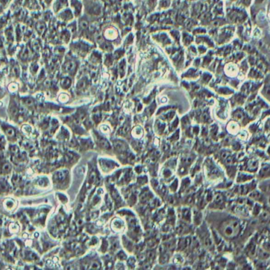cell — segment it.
Segmentation results:
<instances>
[{
    "instance_id": "1",
    "label": "cell",
    "mask_w": 270,
    "mask_h": 270,
    "mask_svg": "<svg viewBox=\"0 0 270 270\" xmlns=\"http://www.w3.org/2000/svg\"><path fill=\"white\" fill-rule=\"evenodd\" d=\"M241 221L235 218H229L220 225V231L227 238H236L241 232Z\"/></svg>"
},
{
    "instance_id": "2",
    "label": "cell",
    "mask_w": 270,
    "mask_h": 270,
    "mask_svg": "<svg viewBox=\"0 0 270 270\" xmlns=\"http://www.w3.org/2000/svg\"><path fill=\"white\" fill-rule=\"evenodd\" d=\"M258 167V161H256L254 159L250 160V162L247 164V169L249 170H252V171H255L256 170Z\"/></svg>"
},
{
    "instance_id": "3",
    "label": "cell",
    "mask_w": 270,
    "mask_h": 270,
    "mask_svg": "<svg viewBox=\"0 0 270 270\" xmlns=\"http://www.w3.org/2000/svg\"><path fill=\"white\" fill-rule=\"evenodd\" d=\"M16 205V203L14 200L11 199H7L4 201V206L6 207L7 209H13Z\"/></svg>"
},
{
    "instance_id": "4",
    "label": "cell",
    "mask_w": 270,
    "mask_h": 270,
    "mask_svg": "<svg viewBox=\"0 0 270 270\" xmlns=\"http://www.w3.org/2000/svg\"><path fill=\"white\" fill-rule=\"evenodd\" d=\"M74 68H75V64L71 61H68L64 65V69H65V71H67V72L71 71L72 70H74Z\"/></svg>"
},
{
    "instance_id": "5",
    "label": "cell",
    "mask_w": 270,
    "mask_h": 270,
    "mask_svg": "<svg viewBox=\"0 0 270 270\" xmlns=\"http://www.w3.org/2000/svg\"><path fill=\"white\" fill-rule=\"evenodd\" d=\"M44 27H45L44 24L42 23V22H38V23L37 24V28H36V29H37V31L41 34V33H43Z\"/></svg>"
},
{
    "instance_id": "6",
    "label": "cell",
    "mask_w": 270,
    "mask_h": 270,
    "mask_svg": "<svg viewBox=\"0 0 270 270\" xmlns=\"http://www.w3.org/2000/svg\"><path fill=\"white\" fill-rule=\"evenodd\" d=\"M261 189H262L264 192H266L267 194L270 195V183H266L264 186L261 185Z\"/></svg>"
},
{
    "instance_id": "7",
    "label": "cell",
    "mask_w": 270,
    "mask_h": 270,
    "mask_svg": "<svg viewBox=\"0 0 270 270\" xmlns=\"http://www.w3.org/2000/svg\"><path fill=\"white\" fill-rule=\"evenodd\" d=\"M115 147L118 151H124L125 150V145L121 143H115Z\"/></svg>"
},
{
    "instance_id": "8",
    "label": "cell",
    "mask_w": 270,
    "mask_h": 270,
    "mask_svg": "<svg viewBox=\"0 0 270 270\" xmlns=\"http://www.w3.org/2000/svg\"><path fill=\"white\" fill-rule=\"evenodd\" d=\"M215 204H222L223 202H224V198H223V196L220 194H218L216 197H215Z\"/></svg>"
},
{
    "instance_id": "9",
    "label": "cell",
    "mask_w": 270,
    "mask_h": 270,
    "mask_svg": "<svg viewBox=\"0 0 270 270\" xmlns=\"http://www.w3.org/2000/svg\"><path fill=\"white\" fill-rule=\"evenodd\" d=\"M38 71V66L36 64H32L30 65V72L32 73L33 75H34Z\"/></svg>"
},
{
    "instance_id": "10",
    "label": "cell",
    "mask_w": 270,
    "mask_h": 270,
    "mask_svg": "<svg viewBox=\"0 0 270 270\" xmlns=\"http://www.w3.org/2000/svg\"><path fill=\"white\" fill-rule=\"evenodd\" d=\"M100 143L102 144V146L105 149H109V148H110V145H109V143L104 139H100Z\"/></svg>"
},
{
    "instance_id": "11",
    "label": "cell",
    "mask_w": 270,
    "mask_h": 270,
    "mask_svg": "<svg viewBox=\"0 0 270 270\" xmlns=\"http://www.w3.org/2000/svg\"><path fill=\"white\" fill-rule=\"evenodd\" d=\"M9 90L12 91V92H15L16 90H17V85L15 82H13V83H10V86H9Z\"/></svg>"
},
{
    "instance_id": "12",
    "label": "cell",
    "mask_w": 270,
    "mask_h": 270,
    "mask_svg": "<svg viewBox=\"0 0 270 270\" xmlns=\"http://www.w3.org/2000/svg\"><path fill=\"white\" fill-rule=\"evenodd\" d=\"M56 177L58 178L59 180H63L65 178V174H64V172H58L57 174H56Z\"/></svg>"
},
{
    "instance_id": "13",
    "label": "cell",
    "mask_w": 270,
    "mask_h": 270,
    "mask_svg": "<svg viewBox=\"0 0 270 270\" xmlns=\"http://www.w3.org/2000/svg\"><path fill=\"white\" fill-rule=\"evenodd\" d=\"M10 230L11 232H17V231H18V226H17V225H16V224H13L10 225Z\"/></svg>"
},
{
    "instance_id": "14",
    "label": "cell",
    "mask_w": 270,
    "mask_h": 270,
    "mask_svg": "<svg viewBox=\"0 0 270 270\" xmlns=\"http://www.w3.org/2000/svg\"><path fill=\"white\" fill-rule=\"evenodd\" d=\"M71 83V81H70L68 78H64L62 80V82H61V84L62 86H64V87H68Z\"/></svg>"
},
{
    "instance_id": "15",
    "label": "cell",
    "mask_w": 270,
    "mask_h": 270,
    "mask_svg": "<svg viewBox=\"0 0 270 270\" xmlns=\"http://www.w3.org/2000/svg\"><path fill=\"white\" fill-rule=\"evenodd\" d=\"M169 257L167 254H163L162 257H161V258H160V262L161 263H165L166 261H168Z\"/></svg>"
},
{
    "instance_id": "16",
    "label": "cell",
    "mask_w": 270,
    "mask_h": 270,
    "mask_svg": "<svg viewBox=\"0 0 270 270\" xmlns=\"http://www.w3.org/2000/svg\"><path fill=\"white\" fill-rule=\"evenodd\" d=\"M6 134H7V136L10 137H12L15 136V131L13 128H8L7 130H6Z\"/></svg>"
},
{
    "instance_id": "17",
    "label": "cell",
    "mask_w": 270,
    "mask_h": 270,
    "mask_svg": "<svg viewBox=\"0 0 270 270\" xmlns=\"http://www.w3.org/2000/svg\"><path fill=\"white\" fill-rule=\"evenodd\" d=\"M91 269H100V264L98 262H93L91 264Z\"/></svg>"
},
{
    "instance_id": "18",
    "label": "cell",
    "mask_w": 270,
    "mask_h": 270,
    "mask_svg": "<svg viewBox=\"0 0 270 270\" xmlns=\"http://www.w3.org/2000/svg\"><path fill=\"white\" fill-rule=\"evenodd\" d=\"M212 242L211 240V238H205V240H204V245L206 246H212Z\"/></svg>"
},
{
    "instance_id": "19",
    "label": "cell",
    "mask_w": 270,
    "mask_h": 270,
    "mask_svg": "<svg viewBox=\"0 0 270 270\" xmlns=\"http://www.w3.org/2000/svg\"><path fill=\"white\" fill-rule=\"evenodd\" d=\"M60 100L61 102H66V101L68 100V97L66 94H61L60 96Z\"/></svg>"
},
{
    "instance_id": "20",
    "label": "cell",
    "mask_w": 270,
    "mask_h": 270,
    "mask_svg": "<svg viewBox=\"0 0 270 270\" xmlns=\"http://www.w3.org/2000/svg\"><path fill=\"white\" fill-rule=\"evenodd\" d=\"M122 131H123V132H122V133L124 134V135H125V134H126V133H128V132L129 131V126H128V125H125V126L123 127V129H122Z\"/></svg>"
},
{
    "instance_id": "21",
    "label": "cell",
    "mask_w": 270,
    "mask_h": 270,
    "mask_svg": "<svg viewBox=\"0 0 270 270\" xmlns=\"http://www.w3.org/2000/svg\"><path fill=\"white\" fill-rule=\"evenodd\" d=\"M3 170H5V171H9V170H10V165L8 164V163H6L5 165H3Z\"/></svg>"
},
{
    "instance_id": "22",
    "label": "cell",
    "mask_w": 270,
    "mask_h": 270,
    "mask_svg": "<svg viewBox=\"0 0 270 270\" xmlns=\"http://www.w3.org/2000/svg\"><path fill=\"white\" fill-rule=\"evenodd\" d=\"M26 105H28V106H31V105H33V101L32 99H27L26 101Z\"/></svg>"
},
{
    "instance_id": "23",
    "label": "cell",
    "mask_w": 270,
    "mask_h": 270,
    "mask_svg": "<svg viewBox=\"0 0 270 270\" xmlns=\"http://www.w3.org/2000/svg\"><path fill=\"white\" fill-rule=\"evenodd\" d=\"M10 150H11V152L15 153V154H16V153H17V152H18V149H17V147H15V146H13V147H10Z\"/></svg>"
},
{
    "instance_id": "24",
    "label": "cell",
    "mask_w": 270,
    "mask_h": 270,
    "mask_svg": "<svg viewBox=\"0 0 270 270\" xmlns=\"http://www.w3.org/2000/svg\"><path fill=\"white\" fill-rule=\"evenodd\" d=\"M147 257H148V258H154V253L153 252L150 251V252L147 253Z\"/></svg>"
},
{
    "instance_id": "25",
    "label": "cell",
    "mask_w": 270,
    "mask_h": 270,
    "mask_svg": "<svg viewBox=\"0 0 270 270\" xmlns=\"http://www.w3.org/2000/svg\"><path fill=\"white\" fill-rule=\"evenodd\" d=\"M83 169H84V167H81V168L78 169V174H84L85 170H83Z\"/></svg>"
},
{
    "instance_id": "26",
    "label": "cell",
    "mask_w": 270,
    "mask_h": 270,
    "mask_svg": "<svg viewBox=\"0 0 270 270\" xmlns=\"http://www.w3.org/2000/svg\"><path fill=\"white\" fill-rule=\"evenodd\" d=\"M11 113H12V114H13V115H15V114H16V113H17V108H13V109H12V110H11Z\"/></svg>"
},
{
    "instance_id": "27",
    "label": "cell",
    "mask_w": 270,
    "mask_h": 270,
    "mask_svg": "<svg viewBox=\"0 0 270 270\" xmlns=\"http://www.w3.org/2000/svg\"><path fill=\"white\" fill-rule=\"evenodd\" d=\"M192 159L189 157V158H188V159H186V163H187L188 164H190V163H192Z\"/></svg>"
},
{
    "instance_id": "28",
    "label": "cell",
    "mask_w": 270,
    "mask_h": 270,
    "mask_svg": "<svg viewBox=\"0 0 270 270\" xmlns=\"http://www.w3.org/2000/svg\"><path fill=\"white\" fill-rule=\"evenodd\" d=\"M81 26H82V28H87V22H86V21H82Z\"/></svg>"
},
{
    "instance_id": "29",
    "label": "cell",
    "mask_w": 270,
    "mask_h": 270,
    "mask_svg": "<svg viewBox=\"0 0 270 270\" xmlns=\"http://www.w3.org/2000/svg\"><path fill=\"white\" fill-rule=\"evenodd\" d=\"M101 129H102V131H103V130L105 131V132H109V128H108V127H106L105 125H104V127H102V128H101Z\"/></svg>"
},
{
    "instance_id": "30",
    "label": "cell",
    "mask_w": 270,
    "mask_h": 270,
    "mask_svg": "<svg viewBox=\"0 0 270 270\" xmlns=\"http://www.w3.org/2000/svg\"><path fill=\"white\" fill-rule=\"evenodd\" d=\"M190 242H191V239H190V238H186V246H189V244H190Z\"/></svg>"
},
{
    "instance_id": "31",
    "label": "cell",
    "mask_w": 270,
    "mask_h": 270,
    "mask_svg": "<svg viewBox=\"0 0 270 270\" xmlns=\"http://www.w3.org/2000/svg\"><path fill=\"white\" fill-rule=\"evenodd\" d=\"M25 108L24 107H21L20 109H19V113H25Z\"/></svg>"
},
{
    "instance_id": "32",
    "label": "cell",
    "mask_w": 270,
    "mask_h": 270,
    "mask_svg": "<svg viewBox=\"0 0 270 270\" xmlns=\"http://www.w3.org/2000/svg\"><path fill=\"white\" fill-rule=\"evenodd\" d=\"M4 141V138L3 136H0V143H3Z\"/></svg>"
},
{
    "instance_id": "33",
    "label": "cell",
    "mask_w": 270,
    "mask_h": 270,
    "mask_svg": "<svg viewBox=\"0 0 270 270\" xmlns=\"http://www.w3.org/2000/svg\"><path fill=\"white\" fill-rule=\"evenodd\" d=\"M162 192H163V194L165 193V188H164V187H163V189H162Z\"/></svg>"
},
{
    "instance_id": "34",
    "label": "cell",
    "mask_w": 270,
    "mask_h": 270,
    "mask_svg": "<svg viewBox=\"0 0 270 270\" xmlns=\"http://www.w3.org/2000/svg\"><path fill=\"white\" fill-rule=\"evenodd\" d=\"M23 237H24V238H27V235H26H26L24 234V235H23Z\"/></svg>"
},
{
    "instance_id": "35",
    "label": "cell",
    "mask_w": 270,
    "mask_h": 270,
    "mask_svg": "<svg viewBox=\"0 0 270 270\" xmlns=\"http://www.w3.org/2000/svg\"><path fill=\"white\" fill-rule=\"evenodd\" d=\"M268 153H269V155H270V147L269 148V150H268Z\"/></svg>"
},
{
    "instance_id": "36",
    "label": "cell",
    "mask_w": 270,
    "mask_h": 270,
    "mask_svg": "<svg viewBox=\"0 0 270 270\" xmlns=\"http://www.w3.org/2000/svg\"><path fill=\"white\" fill-rule=\"evenodd\" d=\"M38 235H38V233L37 234H35V236H36V237H38Z\"/></svg>"
},
{
    "instance_id": "37",
    "label": "cell",
    "mask_w": 270,
    "mask_h": 270,
    "mask_svg": "<svg viewBox=\"0 0 270 270\" xmlns=\"http://www.w3.org/2000/svg\"><path fill=\"white\" fill-rule=\"evenodd\" d=\"M3 105V103H2V102H0V106H1V105Z\"/></svg>"
}]
</instances>
